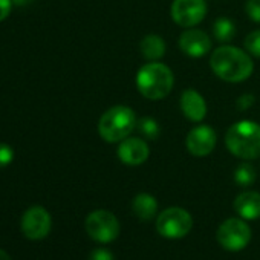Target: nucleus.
I'll list each match as a JSON object with an SVG mask.
<instances>
[{
  "instance_id": "f257e3e1",
  "label": "nucleus",
  "mask_w": 260,
  "mask_h": 260,
  "mask_svg": "<svg viewBox=\"0 0 260 260\" xmlns=\"http://www.w3.org/2000/svg\"><path fill=\"white\" fill-rule=\"evenodd\" d=\"M210 68L213 74L225 83H242L252 75L254 61L245 49L222 45L211 52Z\"/></svg>"
},
{
  "instance_id": "f03ea898",
  "label": "nucleus",
  "mask_w": 260,
  "mask_h": 260,
  "mask_svg": "<svg viewBox=\"0 0 260 260\" xmlns=\"http://www.w3.org/2000/svg\"><path fill=\"white\" fill-rule=\"evenodd\" d=\"M228 152L242 159L252 161L260 156V124L251 119H240L230 125L225 134Z\"/></svg>"
},
{
  "instance_id": "7ed1b4c3",
  "label": "nucleus",
  "mask_w": 260,
  "mask_h": 260,
  "mask_svg": "<svg viewBox=\"0 0 260 260\" xmlns=\"http://www.w3.org/2000/svg\"><path fill=\"white\" fill-rule=\"evenodd\" d=\"M138 92L150 100L159 101L169 96L175 86L173 71L161 61H147L143 64L135 77Z\"/></svg>"
},
{
  "instance_id": "20e7f679",
  "label": "nucleus",
  "mask_w": 260,
  "mask_h": 260,
  "mask_svg": "<svg viewBox=\"0 0 260 260\" xmlns=\"http://www.w3.org/2000/svg\"><path fill=\"white\" fill-rule=\"evenodd\" d=\"M137 124L138 119L135 110L128 106L118 104L109 107L101 115L98 121V134L109 144L121 143L122 140L134 134Z\"/></svg>"
},
{
  "instance_id": "39448f33",
  "label": "nucleus",
  "mask_w": 260,
  "mask_h": 260,
  "mask_svg": "<svg viewBox=\"0 0 260 260\" xmlns=\"http://www.w3.org/2000/svg\"><path fill=\"white\" fill-rule=\"evenodd\" d=\"M193 228L191 214L181 207H170L156 217V231L166 239H182Z\"/></svg>"
},
{
  "instance_id": "423d86ee",
  "label": "nucleus",
  "mask_w": 260,
  "mask_h": 260,
  "mask_svg": "<svg viewBox=\"0 0 260 260\" xmlns=\"http://www.w3.org/2000/svg\"><path fill=\"white\" fill-rule=\"evenodd\" d=\"M86 231L98 243H110L119 236V222L107 210H95L86 217Z\"/></svg>"
},
{
  "instance_id": "0eeeda50",
  "label": "nucleus",
  "mask_w": 260,
  "mask_h": 260,
  "mask_svg": "<svg viewBox=\"0 0 260 260\" xmlns=\"http://www.w3.org/2000/svg\"><path fill=\"white\" fill-rule=\"evenodd\" d=\"M251 240V230L245 219L231 217L220 223L217 230V242L226 251H240Z\"/></svg>"
},
{
  "instance_id": "6e6552de",
  "label": "nucleus",
  "mask_w": 260,
  "mask_h": 260,
  "mask_svg": "<svg viewBox=\"0 0 260 260\" xmlns=\"http://www.w3.org/2000/svg\"><path fill=\"white\" fill-rule=\"evenodd\" d=\"M207 11V0H173L170 7L172 20L184 29L198 26L205 19Z\"/></svg>"
},
{
  "instance_id": "1a4fd4ad",
  "label": "nucleus",
  "mask_w": 260,
  "mask_h": 260,
  "mask_svg": "<svg viewBox=\"0 0 260 260\" xmlns=\"http://www.w3.org/2000/svg\"><path fill=\"white\" fill-rule=\"evenodd\" d=\"M217 144V135L214 128L207 124L194 125L185 137V147L190 155L196 158L208 156Z\"/></svg>"
},
{
  "instance_id": "9d476101",
  "label": "nucleus",
  "mask_w": 260,
  "mask_h": 260,
  "mask_svg": "<svg viewBox=\"0 0 260 260\" xmlns=\"http://www.w3.org/2000/svg\"><path fill=\"white\" fill-rule=\"evenodd\" d=\"M52 226L51 214L46 208L36 205L25 211L22 216V231L29 240H42L45 239Z\"/></svg>"
},
{
  "instance_id": "9b49d317",
  "label": "nucleus",
  "mask_w": 260,
  "mask_h": 260,
  "mask_svg": "<svg viewBox=\"0 0 260 260\" xmlns=\"http://www.w3.org/2000/svg\"><path fill=\"white\" fill-rule=\"evenodd\" d=\"M118 159L130 167H137L144 164L150 156V147L144 138L140 137H127L122 140L116 150Z\"/></svg>"
},
{
  "instance_id": "f8f14e48",
  "label": "nucleus",
  "mask_w": 260,
  "mask_h": 260,
  "mask_svg": "<svg viewBox=\"0 0 260 260\" xmlns=\"http://www.w3.org/2000/svg\"><path fill=\"white\" fill-rule=\"evenodd\" d=\"M179 49L191 58H201L211 51L210 36L202 29L188 28L179 36Z\"/></svg>"
},
{
  "instance_id": "ddd939ff",
  "label": "nucleus",
  "mask_w": 260,
  "mask_h": 260,
  "mask_svg": "<svg viewBox=\"0 0 260 260\" xmlns=\"http://www.w3.org/2000/svg\"><path fill=\"white\" fill-rule=\"evenodd\" d=\"M179 106H181L182 115L191 122H202L207 116V112H208V106H207L205 98L196 89L182 90Z\"/></svg>"
},
{
  "instance_id": "4468645a",
  "label": "nucleus",
  "mask_w": 260,
  "mask_h": 260,
  "mask_svg": "<svg viewBox=\"0 0 260 260\" xmlns=\"http://www.w3.org/2000/svg\"><path fill=\"white\" fill-rule=\"evenodd\" d=\"M236 213L245 220L260 219V193L257 191H243L234 199Z\"/></svg>"
},
{
  "instance_id": "2eb2a0df",
  "label": "nucleus",
  "mask_w": 260,
  "mask_h": 260,
  "mask_svg": "<svg viewBox=\"0 0 260 260\" xmlns=\"http://www.w3.org/2000/svg\"><path fill=\"white\" fill-rule=\"evenodd\" d=\"M140 51H141V55L144 57V60H147V61H159L166 55L167 45H166V40L161 36L147 34L140 42Z\"/></svg>"
},
{
  "instance_id": "dca6fc26",
  "label": "nucleus",
  "mask_w": 260,
  "mask_h": 260,
  "mask_svg": "<svg viewBox=\"0 0 260 260\" xmlns=\"http://www.w3.org/2000/svg\"><path fill=\"white\" fill-rule=\"evenodd\" d=\"M132 210L141 220H150L158 213V201L149 193H140L132 201Z\"/></svg>"
},
{
  "instance_id": "f3484780",
  "label": "nucleus",
  "mask_w": 260,
  "mask_h": 260,
  "mask_svg": "<svg viewBox=\"0 0 260 260\" xmlns=\"http://www.w3.org/2000/svg\"><path fill=\"white\" fill-rule=\"evenodd\" d=\"M213 36L220 43H230L236 36V23L228 17H219L213 23Z\"/></svg>"
},
{
  "instance_id": "a211bd4d",
  "label": "nucleus",
  "mask_w": 260,
  "mask_h": 260,
  "mask_svg": "<svg viewBox=\"0 0 260 260\" xmlns=\"http://www.w3.org/2000/svg\"><path fill=\"white\" fill-rule=\"evenodd\" d=\"M137 128L138 132L144 137V140H156L161 134V127L158 124V121L152 116H144L141 119H138V124H137Z\"/></svg>"
},
{
  "instance_id": "6ab92c4d",
  "label": "nucleus",
  "mask_w": 260,
  "mask_h": 260,
  "mask_svg": "<svg viewBox=\"0 0 260 260\" xmlns=\"http://www.w3.org/2000/svg\"><path fill=\"white\" fill-rule=\"evenodd\" d=\"M234 181L240 187H249L255 181V170L249 162H242L234 170Z\"/></svg>"
},
{
  "instance_id": "aec40b11",
  "label": "nucleus",
  "mask_w": 260,
  "mask_h": 260,
  "mask_svg": "<svg viewBox=\"0 0 260 260\" xmlns=\"http://www.w3.org/2000/svg\"><path fill=\"white\" fill-rule=\"evenodd\" d=\"M243 49L251 55L260 58V29L249 32L243 40Z\"/></svg>"
},
{
  "instance_id": "412c9836",
  "label": "nucleus",
  "mask_w": 260,
  "mask_h": 260,
  "mask_svg": "<svg viewBox=\"0 0 260 260\" xmlns=\"http://www.w3.org/2000/svg\"><path fill=\"white\" fill-rule=\"evenodd\" d=\"M245 13L254 23H260V0H246Z\"/></svg>"
},
{
  "instance_id": "4be33fe9",
  "label": "nucleus",
  "mask_w": 260,
  "mask_h": 260,
  "mask_svg": "<svg viewBox=\"0 0 260 260\" xmlns=\"http://www.w3.org/2000/svg\"><path fill=\"white\" fill-rule=\"evenodd\" d=\"M14 159V152L8 144L0 143V167H7Z\"/></svg>"
},
{
  "instance_id": "5701e85b",
  "label": "nucleus",
  "mask_w": 260,
  "mask_h": 260,
  "mask_svg": "<svg viewBox=\"0 0 260 260\" xmlns=\"http://www.w3.org/2000/svg\"><path fill=\"white\" fill-rule=\"evenodd\" d=\"M252 104H254V95H252V93H243V95H240V96L237 98V101H236V107H237L240 112L248 110Z\"/></svg>"
},
{
  "instance_id": "b1692460",
  "label": "nucleus",
  "mask_w": 260,
  "mask_h": 260,
  "mask_svg": "<svg viewBox=\"0 0 260 260\" xmlns=\"http://www.w3.org/2000/svg\"><path fill=\"white\" fill-rule=\"evenodd\" d=\"M89 260H113V255L109 249H104V248H98V249H93L89 255Z\"/></svg>"
},
{
  "instance_id": "393cba45",
  "label": "nucleus",
  "mask_w": 260,
  "mask_h": 260,
  "mask_svg": "<svg viewBox=\"0 0 260 260\" xmlns=\"http://www.w3.org/2000/svg\"><path fill=\"white\" fill-rule=\"evenodd\" d=\"M11 7H13V0H0V22L10 16Z\"/></svg>"
},
{
  "instance_id": "a878e982",
  "label": "nucleus",
  "mask_w": 260,
  "mask_h": 260,
  "mask_svg": "<svg viewBox=\"0 0 260 260\" xmlns=\"http://www.w3.org/2000/svg\"><path fill=\"white\" fill-rule=\"evenodd\" d=\"M0 260H13V258L10 257V254H8L7 251L0 249Z\"/></svg>"
},
{
  "instance_id": "bb28decb",
  "label": "nucleus",
  "mask_w": 260,
  "mask_h": 260,
  "mask_svg": "<svg viewBox=\"0 0 260 260\" xmlns=\"http://www.w3.org/2000/svg\"><path fill=\"white\" fill-rule=\"evenodd\" d=\"M31 0H13V4H16V5H26Z\"/></svg>"
}]
</instances>
